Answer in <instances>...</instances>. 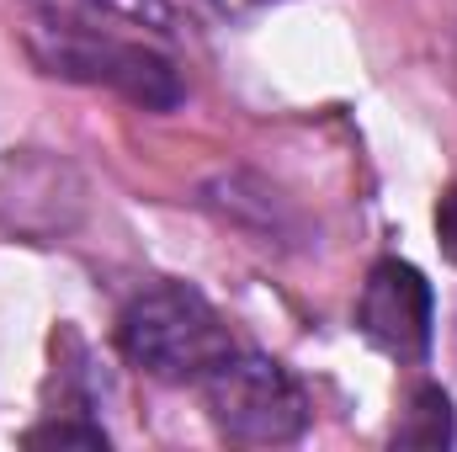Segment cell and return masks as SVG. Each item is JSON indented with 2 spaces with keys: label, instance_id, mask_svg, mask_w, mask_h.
<instances>
[{
  "label": "cell",
  "instance_id": "obj_8",
  "mask_svg": "<svg viewBox=\"0 0 457 452\" xmlns=\"http://www.w3.org/2000/svg\"><path fill=\"white\" fill-rule=\"evenodd\" d=\"M436 245H442V255L457 266V187H447L442 203H436Z\"/></svg>",
  "mask_w": 457,
  "mask_h": 452
},
{
  "label": "cell",
  "instance_id": "obj_6",
  "mask_svg": "<svg viewBox=\"0 0 457 452\" xmlns=\"http://www.w3.org/2000/svg\"><path fill=\"white\" fill-rule=\"evenodd\" d=\"M21 442H27V448H91V452H96V448H102V452L112 448V437H107L96 421H70V415H64V421L54 415V421L32 426Z\"/></svg>",
  "mask_w": 457,
  "mask_h": 452
},
{
  "label": "cell",
  "instance_id": "obj_7",
  "mask_svg": "<svg viewBox=\"0 0 457 452\" xmlns=\"http://www.w3.org/2000/svg\"><path fill=\"white\" fill-rule=\"evenodd\" d=\"M102 16H117V21H133V27H154V32H170L176 16L165 0H91Z\"/></svg>",
  "mask_w": 457,
  "mask_h": 452
},
{
  "label": "cell",
  "instance_id": "obj_1",
  "mask_svg": "<svg viewBox=\"0 0 457 452\" xmlns=\"http://www.w3.org/2000/svg\"><path fill=\"white\" fill-rule=\"evenodd\" d=\"M117 346L138 372L160 383H203V372H213L234 351V336H228L224 314L197 288L154 282L122 309Z\"/></svg>",
  "mask_w": 457,
  "mask_h": 452
},
{
  "label": "cell",
  "instance_id": "obj_5",
  "mask_svg": "<svg viewBox=\"0 0 457 452\" xmlns=\"http://www.w3.org/2000/svg\"><path fill=\"white\" fill-rule=\"evenodd\" d=\"M457 442V415L453 394L442 383H415L404 399V415L394 426V448H453Z\"/></svg>",
  "mask_w": 457,
  "mask_h": 452
},
{
  "label": "cell",
  "instance_id": "obj_2",
  "mask_svg": "<svg viewBox=\"0 0 457 452\" xmlns=\"http://www.w3.org/2000/svg\"><path fill=\"white\" fill-rule=\"evenodd\" d=\"M203 410L213 431L245 448H282L309 431V394L303 383L261 351H228L213 372H203Z\"/></svg>",
  "mask_w": 457,
  "mask_h": 452
},
{
  "label": "cell",
  "instance_id": "obj_3",
  "mask_svg": "<svg viewBox=\"0 0 457 452\" xmlns=\"http://www.w3.org/2000/svg\"><path fill=\"white\" fill-rule=\"evenodd\" d=\"M37 59L48 64V75L96 80V86L128 96L144 113H170L187 96V86H181V75L165 54H154L144 43H122V38H96V32H80V27L37 32Z\"/></svg>",
  "mask_w": 457,
  "mask_h": 452
},
{
  "label": "cell",
  "instance_id": "obj_4",
  "mask_svg": "<svg viewBox=\"0 0 457 452\" xmlns=\"http://www.w3.org/2000/svg\"><path fill=\"white\" fill-rule=\"evenodd\" d=\"M356 331L394 362H426L436 340V293L420 266L388 255L356 293Z\"/></svg>",
  "mask_w": 457,
  "mask_h": 452
}]
</instances>
